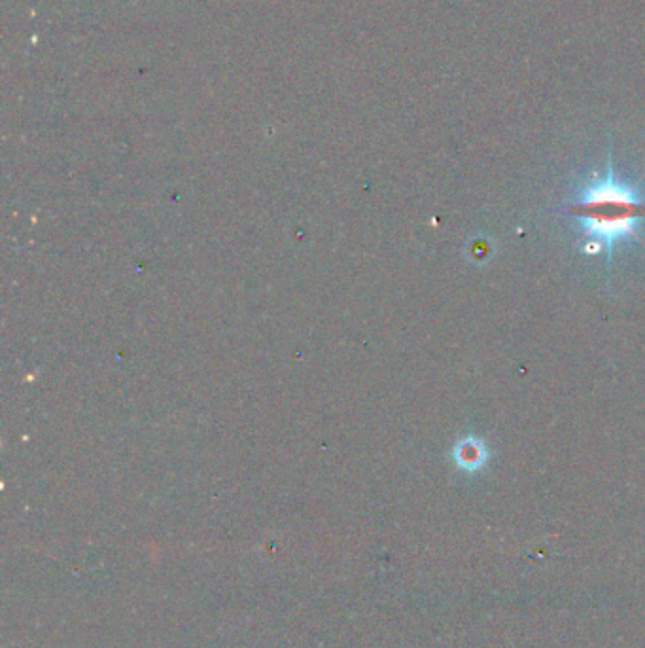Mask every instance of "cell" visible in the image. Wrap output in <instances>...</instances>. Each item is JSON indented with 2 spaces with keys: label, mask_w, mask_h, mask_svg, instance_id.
<instances>
[{
  "label": "cell",
  "mask_w": 645,
  "mask_h": 648,
  "mask_svg": "<svg viewBox=\"0 0 645 648\" xmlns=\"http://www.w3.org/2000/svg\"><path fill=\"white\" fill-rule=\"evenodd\" d=\"M453 459L460 470L475 472L486 465L488 451H486L484 444L481 440H477L475 436H467L455 446Z\"/></svg>",
  "instance_id": "cell-2"
},
{
  "label": "cell",
  "mask_w": 645,
  "mask_h": 648,
  "mask_svg": "<svg viewBox=\"0 0 645 648\" xmlns=\"http://www.w3.org/2000/svg\"><path fill=\"white\" fill-rule=\"evenodd\" d=\"M586 246L608 253V262L619 245L640 236L645 222V199L634 186L619 179L612 158L600 179L586 182L568 207Z\"/></svg>",
  "instance_id": "cell-1"
}]
</instances>
